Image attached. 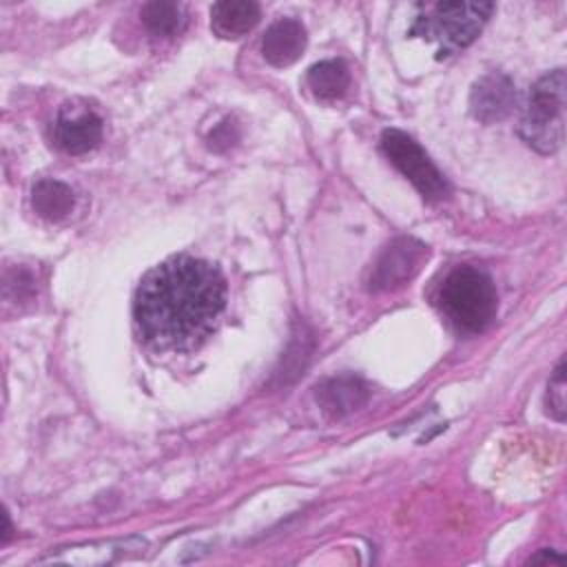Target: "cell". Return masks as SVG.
<instances>
[{
    "label": "cell",
    "instance_id": "obj_1",
    "mask_svg": "<svg viewBox=\"0 0 567 567\" xmlns=\"http://www.w3.org/2000/svg\"><path fill=\"white\" fill-rule=\"evenodd\" d=\"M226 310V279L217 266L177 255L151 268L133 299L140 337L155 350L199 348Z\"/></svg>",
    "mask_w": 567,
    "mask_h": 567
},
{
    "label": "cell",
    "instance_id": "obj_2",
    "mask_svg": "<svg viewBox=\"0 0 567 567\" xmlns=\"http://www.w3.org/2000/svg\"><path fill=\"white\" fill-rule=\"evenodd\" d=\"M439 306L456 330L481 332L496 317V286L485 270L474 266H456L441 284Z\"/></svg>",
    "mask_w": 567,
    "mask_h": 567
},
{
    "label": "cell",
    "instance_id": "obj_3",
    "mask_svg": "<svg viewBox=\"0 0 567 567\" xmlns=\"http://www.w3.org/2000/svg\"><path fill=\"white\" fill-rule=\"evenodd\" d=\"M419 9L423 11L416 16L410 29V35H419L423 40L436 42L439 44L436 58L443 60L476 40L487 18L492 16L494 4L492 2H434L430 7L419 4Z\"/></svg>",
    "mask_w": 567,
    "mask_h": 567
},
{
    "label": "cell",
    "instance_id": "obj_4",
    "mask_svg": "<svg viewBox=\"0 0 567 567\" xmlns=\"http://www.w3.org/2000/svg\"><path fill=\"white\" fill-rule=\"evenodd\" d=\"M518 133L538 153H556L565 140V71L554 69L529 89Z\"/></svg>",
    "mask_w": 567,
    "mask_h": 567
},
{
    "label": "cell",
    "instance_id": "obj_5",
    "mask_svg": "<svg viewBox=\"0 0 567 567\" xmlns=\"http://www.w3.org/2000/svg\"><path fill=\"white\" fill-rule=\"evenodd\" d=\"M381 148L385 157L412 182V186L430 202H439L450 195L445 175L434 166L427 153L408 133L399 128H385L381 133Z\"/></svg>",
    "mask_w": 567,
    "mask_h": 567
},
{
    "label": "cell",
    "instance_id": "obj_6",
    "mask_svg": "<svg viewBox=\"0 0 567 567\" xmlns=\"http://www.w3.org/2000/svg\"><path fill=\"white\" fill-rule=\"evenodd\" d=\"M425 257H427V246L421 244L419 239L414 237L392 239L372 264L368 275V288L374 292H381V290H394L408 284L419 272Z\"/></svg>",
    "mask_w": 567,
    "mask_h": 567
},
{
    "label": "cell",
    "instance_id": "obj_7",
    "mask_svg": "<svg viewBox=\"0 0 567 567\" xmlns=\"http://www.w3.org/2000/svg\"><path fill=\"white\" fill-rule=\"evenodd\" d=\"M516 104L514 82L498 71H492L474 82L470 93L472 115L485 124L498 122L512 113Z\"/></svg>",
    "mask_w": 567,
    "mask_h": 567
},
{
    "label": "cell",
    "instance_id": "obj_8",
    "mask_svg": "<svg viewBox=\"0 0 567 567\" xmlns=\"http://www.w3.org/2000/svg\"><path fill=\"white\" fill-rule=\"evenodd\" d=\"M53 142L69 155L89 153L102 142V117L93 111H71L64 106L53 126Z\"/></svg>",
    "mask_w": 567,
    "mask_h": 567
},
{
    "label": "cell",
    "instance_id": "obj_9",
    "mask_svg": "<svg viewBox=\"0 0 567 567\" xmlns=\"http://www.w3.org/2000/svg\"><path fill=\"white\" fill-rule=\"evenodd\" d=\"M315 396L321 410L330 416H346L368 403L370 388L357 374H337L323 379L315 388Z\"/></svg>",
    "mask_w": 567,
    "mask_h": 567
},
{
    "label": "cell",
    "instance_id": "obj_10",
    "mask_svg": "<svg viewBox=\"0 0 567 567\" xmlns=\"http://www.w3.org/2000/svg\"><path fill=\"white\" fill-rule=\"evenodd\" d=\"M306 49V29L295 18L272 22L261 40V53L272 66H288L301 58Z\"/></svg>",
    "mask_w": 567,
    "mask_h": 567
},
{
    "label": "cell",
    "instance_id": "obj_11",
    "mask_svg": "<svg viewBox=\"0 0 567 567\" xmlns=\"http://www.w3.org/2000/svg\"><path fill=\"white\" fill-rule=\"evenodd\" d=\"M259 4L250 0H221L210 7V27L219 38H241L259 22Z\"/></svg>",
    "mask_w": 567,
    "mask_h": 567
},
{
    "label": "cell",
    "instance_id": "obj_12",
    "mask_svg": "<svg viewBox=\"0 0 567 567\" xmlns=\"http://www.w3.org/2000/svg\"><path fill=\"white\" fill-rule=\"evenodd\" d=\"M308 89L321 102L341 100L350 86V71L341 60H321L308 69Z\"/></svg>",
    "mask_w": 567,
    "mask_h": 567
},
{
    "label": "cell",
    "instance_id": "obj_13",
    "mask_svg": "<svg viewBox=\"0 0 567 567\" xmlns=\"http://www.w3.org/2000/svg\"><path fill=\"white\" fill-rule=\"evenodd\" d=\"M31 204L33 210L49 221L64 219L75 204L73 190L58 179H40L31 190Z\"/></svg>",
    "mask_w": 567,
    "mask_h": 567
},
{
    "label": "cell",
    "instance_id": "obj_14",
    "mask_svg": "<svg viewBox=\"0 0 567 567\" xmlns=\"http://www.w3.org/2000/svg\"><path fill=\"white\" fill-rule=\"evenodd\" d=\"M142 22L151 33L162 38H173V35H179L186 27V11L177 2L153 0L142 7Z\"/></svg>",
    "mask_w": 567,
    "mask_h": 567
},
{
    "label": "cell",
    "instance_id": "obj_15",
    "mask_svg": "<svg viewBox=\"0 0 567 567\" xmlns=\"http://www.w3.org/2000/svg\"><path fill=\"white\" fill-rule=\"evenodd\" d=\"M547 412L556 419L563 421L567 412V383H565V359L558 361L549 385H547Z\"/></svg>",
    "mask_w": 567,
    "mask_h": 567
},
{
    "label": "cell",
    "instance_id": "obj_16",
    "mask_svg": "<svg viewBox=\"0 0 567 567\" xmlns=\"http://www.w3.org/2000/svg\"><path fill=\"white\" fill-rule=\"evenodd\" d=\"M237 137H239V135H237V126H235L230 120H226V122H221V124L210 133L208 140H210V148L224 151V148L233 146Z\"/></svg>",
    "mask_w": 567,
    "mask_h": 567
},
{
    "label": "cell",
    "instance_id": "obj_17",
    "mask_svg": "<svg viewBox=\"0 0 567 567\" xmlns=\"http://www.w3.org/2000/svg\"><path fill=\"white\" fill-rule=\"evenodd\" d=\"M529 563H563V556L551 549H540L536 556L529 558Z\"/></svg>",
    "mask_w": 567,
    "mask_h": 567
}]
</instances>
